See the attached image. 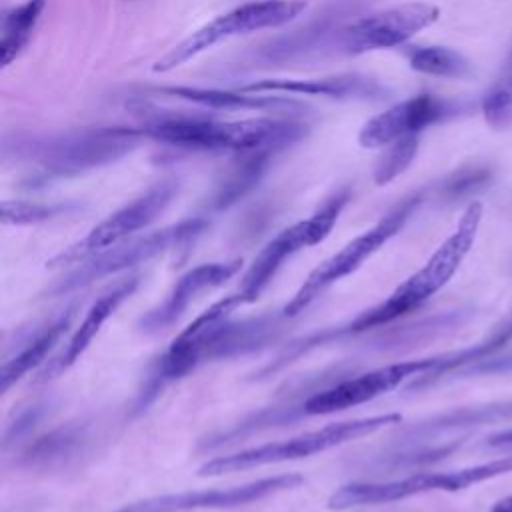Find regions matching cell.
Returning a JSON list of instances; mask_svg holds the SVG:
<instances>
[{
    "mask_svg": "<svg viewBox=\"0 0 512 512\" xmlns=\"http://www.w3.org/2000/svg\"><path fill=\"white\" fill-rule=\"evenodd\" d=\"M304 482L300 474L288 472L278 476H268L252 480L246 484L230 488H212V490H190L176 494H162L154 498L140 500L142 512H188V510H206V508H234L262 500L266 496L298 488Z\"/></svg>",
    "mask_w": 512,
    "mask_h": 512,
    "instance_id": "5bb4252c",
    "label": "cell"
},
{
    "mask_svg": "<svg viewBox=\"0 0 512 512\" xmlns=\"http://www.w3.org/2000/svg\"><path fill=\"white\" fill-rule=\"evenodd\" d=\"M440 364V356L430 358H416V360H404L396 364H388L370 372H364L356 378L344 380L340 384H334L314 396H310L304 402L306 414H332L338 410H346L358 404H364L368 400H374L396 386H400L404 380L418 376V374H432Z\"/></svg>",
    "mask_w": 512,
    "mask_h": 512,
    "instance_id": "4fadbf2b",
    "label": "cell"
},
{
    "mask_svg": "<svg viewBox=\"0 0 512 512\" xmlns=\"http://www.w3.org/2000/svg\"><path fill=\"white\" fill-rule=\"evenodd\" d=\"M490 512H512V494L506 496V498H502V500H498V502L492 506Z\"/></svg>",
    "mask_w": 512,
    "mask_h": 512,
    "instance_id": "f546056e",
    "label": "cell"
},
{
    "mask_svg": "<svg viewBox=\"0 0 512 512\" xmlns=\"http://www.w3.org/2000/svg\"><path fill=\"white\" fill-rule=\"evenodd\" d=\"M490 180V170L484 166H472V168H462L456 174H452L446 184L444 192L448 196H464L480 186H484Z\"/></svg>",
    "mask_w": 512,
    "mask_h": 512,
    "instance_id": "4316f807",
    "label": "cell"
},
{
    "mask_svg": "<svg viewBox=\"0 0 512 512\" xmlns=\"http://www.w3.org/2000/svg\"><path fill=\"white\" fill-rule=\"evenodd\" d=\"M176 188L178 186L174 180L156 182L146 192H142L140 196H136L122 208H118L116 212H112L100 224H96L84 238H80L78 242L70 244L60 254H56L54 258H50L46 266L48 268L74 266L122 240H128L134 232L146 228L164 212V208L174 198Z\"/></svg>",
    "mask_w": 512,
    "mask_h": 512,
    "instance_id": "30bf717a",
    "label": "cell"
},
{
    "mask_svg": "<svg viewBox=\"0 0 512 512\" xmlns=\"http://www.w3.org/2000/svg\"><path fill=\"white\" fill-rule=\"evenodd\" d=\"M158 92L182 98L206 108L216 110H278V108H292L298 102L282 98V96H266V94H252L244 90H220V88H196V86H162Z\"/></svg>",
    "mask_w": 512,
    "mask_h": 512,
    "instance_id": "d6986e66",
    "label": "cell"
},
{
    "mask_svg": "<svg viewBox=\"0 0 512 512\" xmlns=\"http://www.w3.org/2000/svg\"><path fill=\"white\" fill-rule=\"evenodd\" d=\"M252 94H306L336 100H384L386 88L362 74H338L326 78H266L240 86Z\"/></svg>",
    "mask_w": 512,
    "mask_h": 512,
    "instance_id": "2e32d148",
    "label": "cell"
},
{
    "mask_svg": "<svg viewBox=\"0 0 512 512\" xmlns=\"http://www.w3.org/2000/svg\"><path fill=\"white\" fill-rule=\"evenodd\" d=\"M512 370V358H500V360H478V364L476 366H472L470 364V368H468V372H482V374H486V372H510Z\"/></svg>",
    "mask_w": 512,
    "mask_h": 512,
    "instance_id": "83f0119b",
    "label": "cell"
},
{
    "mask_svg": "<svg viewBox=\"0 0 512 512\" xmlns=\"http://www.w3.org/2000/svg\"><path fill=\"white\" fill-rule=\"evenodd\" d=\"M204 228H206L204 218H188L178 224H170L162 230L150 232L146 236L122 240V242L90 256L88 260L80 262L78 268L68 272L64 278H60L54 286H50L48 292L54 296L68 294L72 290L88 286L94 280L104 278V276L128 270L136 264H144L162 252H168L172 248L192 242L194 238H198L202 234Z\"/></svg>",
    "mask_w": 512,
    "mask_h": 512,
    "instance_id": "ba28073f",
    "label": "cell"
},
{
    "mask_svg": "<svg viewBox=\"0 0 512 512\" xmlns=\"http://www.w3.org/2000/svg\"><path fill=\"white\" fill-rule=\"evenodd\" d=\"M148 138L188 150L274 154L306 136V126L280 118H246L234 122L208 118H164L142 128Z\"/></svg>",
    "mask_w": 512,
    "mask_h": 512,
    "instance_id": "6da1fadb",
    "label": "cell"
},
{
    "mask_svg": "<svg viewBox=\"0 0 512 512\" xmlns=\"http://www.w3.org/2000/svg\"><path fill=\"white\" fill-rule=\"evenodd\" d=\"M240 266H242V260H224V262H206L188 270L172 286L166 300L142 318V326L146 330H158L172 324L198 294H202L204 290L222 286L240 270Z\"/></svg>",
    "mask_w": 512,
    "mask_h": 512,
    "instance_id": "e0dca14e",
    "label": "cell"
},
{
    "mask_svg": "<svg viewBox=\"0 0 512 512\" xmlns=\"http://www.w3.org/2000/svg\"><path fill=\"white\" fill-rule=\"evenodd\" d=\"M270 154H244V160L228 174V178L220 184L214 206L218 210L228 208L236 200H240L248 190H252L262 178Z\"/></svg>",
    "mask_w": 512,
    "mask_h": 512,
    "instance_id": "cb8c5ba5",
    "label": "cell"
},
{
    "mask_svg": "<svg viewBox=\"0 0 512 512\" xmlns=\"http://www.w3.org/2000/svg\"><path fill=\"white\" fill-rule=\"evenodd\" d=\"M304 10V0H252L240 4L188 34L182 42H178L162 58H158L152 70L156 74L170 72L228 38L268 28H280L296 20Z\"/></svg>",
    "mask_w": 512,
    "mask_h": 512,
    "instance_id": "5b68a950",
    "label": "cell"
},
{
    "mask_svg": "<svg viewBox=\"0 0 512 512\" xmlns=\"http://www.w3.org/2000/svg\"><path fill=\"white\" fill-rule=\"evenodd\" d=\"M448 112V102L432 94H418L370 118L362 126L358 142L362 148H384L404 136L418 134L426 126L448 116Z\"/></svg>",
    "mask_w": 512,
    "mask_h": 512,
    "instance_id": "9a60e30c",
    "label": "cell"
},
{
    "mask_svg": "<svg viewBox=\"0 0 512 512\" xmlns=\"http://www.w3.org/2000/svg\"><path fill=\"white\" fill-rule=\"evenodd\" d=\"M144 130L112 126L72 132L40 146L42 170L52 176H72L110 164L138 146Z\"/></svg>",
    "mask_w": 512,
    "mask_h": 512,
    "instance_id": "8fae6325",
    "label": "cell"
},
{
    "mask_svg": "<svg viewBox=\"0 0 512 512\" xmlns=\"http://www.w3.org/2000/svg\"><path fill=\"white\" fill-rule=\"evenodd\" d=\"M114 512H142V506H140V502H132V504L122 506V508H118Z\"/></svg>",
    "mask_w": 512,
    "mask_h": 512,
    "instance_id": "4dcf8cb0",
    "label": "cell"
},
{
    "mask_svg": "<svg viewBox=\"0 0 512 512\" xmlns=\"http://www.w3.org/2000/svg\"><path fill=\"white\" fill-rule=\"evenodd\" d=\"M350 200V190L342 188L328 196L312 216L284 228L278 232L252 260L250 268L242 276L240 286L236 292L240 294L244 304H252L260 298V294L266 290V286L272 282L274 274L282 266L286 258H290L294 252L314 246L322 242L330 230L334 228L342 208Z\"/></svg>",
    "mask_w": 512,
    "mask_h": 512,
    "instance_id": "9c48e42d",
    "label": "cell"
},
{
    "mask_svg": "<svg viewBox=\"0 0 512 512\" xmlns=\"http://www.w3.org/2000/svg\"><path fill=\"white\" fill-rule=\"evenodd\" d=\"M482 114L494 130H504L512 124V48L492 86L482 96Z\"/></svg>",
    "mask_w": 512,
    "mask_h": 512,
    "instance_id": "603a6c76",
    "label": "cell"
},
{
    "mask_svg": "<svg viewBox=\"0 0 512 512\" xmlns=\"http://www.w3.org/2000/svg\"><path fill=\"white\" fill-rule=\"evenodd\" d=\"M408 64L420 74L442 78H462L470 72V62L446 46H414L408 52Z\"/></svg>",
    "mask_w": 512,
    "mask_h": 512,
    "instance_id": "7402d4cb",
    "label": "cell"
},
{
    "mask_svg": "<svg viewBox=\"0 0 512 512\" xmlns=\"http://www.w3.org/2000/svg\"><path fill=\"white\" fill-rule=\"evenodd\" d=\"M138 286V276H128L122 278L120 282H116L112 288H108L86 312L84 320L80 322V326L76 328L74 336L68 340V344L64 346V350L52 360L50 368H46L42 372V378H48V374H56L62 372L66 368H70L82 354L84 350L90 346V342L94 340V336L100 332L102 324L116 312V308L130 298V294L136 290Z\"/></svg>",
    "mask_w": 512,
    "mask_h": 512,
    "instance_id": "ac0fdd59",
    "label": "cell"
},
{
    "mask_svg": "<svg viewBox=\"0 0 512 512\" xmlns=\"http://www.w3.org/2000/svg\"><path fill=\"white\" fill-rule=\"evenodd\" d=\"M422 196L410 194L402 198L394 208H390L372 228L364 230L360 236L344 244L336 254L320 262L300 284L296 294L284 306L286 316H298L304 312L324 290L342 280L344 276L358 270L374 252H378L392 236H396L412 212L418 208Z\"/></svg>",
    "mask_w": 512,
    "mask_h": 512,
    "instance_id": "8992f818",
    "label": "cell"
},
{
    "mask_svg": "<svg viewBox=\"0 0 512 512\" xmlns=\"http://www.w3.org/2000/svg\"><path fill=\"white\" fill-rule=\"evenodd\" d=\"M400 420H402L400 414H376V416L328 424L324 428L304 432V434L292 436L288 440L270 442V444L246 448V450H240L234 454L218 456V458L202 464L196 474L198 476H220V474L258 468V466H266V464L308 458L312 454L330 450V448L346 444L350 440H358L368 434H374L376 430L390 426V424H398Z\"/></svg>",
    "mask_w": 512,
    "mask_h": 512,
    "instance_id": "277c9868",
    "label": "cell"
},
{
    "mask_svg": "<svg viewBox=\"0 0 512 512\" xmlns=\"http://www.w3.org/2000/svg\"><path fill=\"white\" fill-rule=\"evenodd\" d=\"M512 472V456L492 460L478 466H468L450 472H418L410 474L400 480L390 482H352L338 488L328 498L330 510H348L356 506L368 504H386L396 502L414 494L444 490V492H458L472 484L502 476Z\"/></svg>",
    "mask_w": 512,
    "mask_h": 512,
    "instance_id": "52a82bcc",
    "label": "cell"
},
{
    "mask_svg": "<svg viewBox=\"0 0 512 512\" xmlns=\"http://www.w3.org/2000/svg\"><path fill=\"white\" fill-rule=\"evenodd\" d=\"M60 212V206H48L28 200H4L0 206L2 224H36L52 218Z\"/></svg>",
    "mask_w": 512,
    "mask_h": 512,
    "instance_id": "484cf974",
    "label": "cell"
},
{
    "mask_svg": "<svg viewBox=\"0 0 512 512\" xmlns=\"http://www.w3.org/2000/svg\"><path fill=\"white\" fill-rule=\"evenodd\" d=\"M488 444H490V446L512 444V428H510V430H504V432H500V434H496V436H492V438L488 440Z\"/></svg>",
    "mask_w": 512,
    "mask_h": 512,
    "instance_id": "f1b7e54d",
    "label": "cell"
},
{
    "mask_svg": "<svg viewBox=\"0 0 512 512\" xmlns=\"http://www.w3.org/2000/svg\"><path fill=\"white\" fill-rule=\"evenodd\" d=\"M416 152H418V134L404 136L388 144L384 154L378 158L374 166V182L378 186L390 184L412 164V160L416 158Z\"/></svg>",
    "mask_w": 512,
    "mask_h": 512,
    "instance_id": "d4e9b609",
    "label": "cell"
},
{
    "mask_svg": "<svg viewBox=\"0 0 512 512\" xmlns=\"http://www.w3.org/2000/svg\"><path fill=\"white\" fill-rule=\"evenodd\" d=\"M44 8H46V0H26L4 14L2 38H0L2 68L10 66L28 46Z\"/></svg>",
    "mask_w": 512,
    "mask_h": 512,
    "instance_id": "44dd1931",
    "label": "cell"
},
{
    "mask_svg": "<svg viewBox=\"0 0 512 512\" xmlns=\"http://www.w3.org/2000/svg\"><path fill=\"white\" fill-rule=\"evenodd\" d=\"M438 16V6L428 2L398 4L350 24L342 34V46L348 54L396 48L420 30L432 26Z\"/></svg>",
    "mask_w": 512,
    "mask_h": 512,
    "instance_id": "7c38bea8",
    "label": "cell"
},
{
    "mask_svg": "<svg viewBox=\"0 0 512 512\" xmlns=\"http://www.w3.org/2000/svg\"><path fill=\"white\" fill-rule=\"evenodd\" d=\"M240 306L242 300L236 292L210 304L172 340L160 360L158 374L166 380L178 378L202 360L230 356L262 344L272 332L274 322H266L264 318L230 322V314Z\"/></svg>",
    "mask_w": 512,
    "mask_h": 512,
    "instance_id": "7a4b0ae2",
    "label": "cell"
},
{
    "mask_svg": "<svg viewBox=\"0 0 512 512\" xmlns=\"http://www.w3.org/2000/svg\"><path fill=\"white\" fill-rule=\"evenodd\" d=\"M74 316V308H68L64 314L54 318L50 324L40 328L32 340H28L18 354L8 358L0 370V390L8 392L26 372L44 362L46 354L56 346L66 328L70 326Z\"/></svg>",
    "mask_w": 512,
    "mask_h": 512,
    "instance_id": "ffe728a7",
    "label": "cell"
},
{
    "mask_svg": "<svg viewBox=\"0 0 512 512\" xmlns=\"http://www.w3.org/2000/svg\"><path fill=\"white\" fill-rule=\"evenodd\" d=\"M480 220L482 204L472 202L458 220L456 230L436 248V252L426 260V264L418 272L408 276L400 286H396L386 300L358 314L346 326L348 332H362L368 328L388 324L416 310L430 296H434L454 276V272L474 246Z\"/></svg>",
    "mask_w": 512,
    "mask_h": 512,
    "instance_id": "3957f363",
    "label": "cell"
}]
</instances>
